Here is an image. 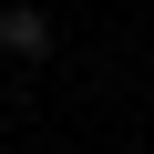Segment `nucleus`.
Returning <instances> with one entry per match:
<instances>
[{
    "mask_svg": "<svg viewBox=\"0 0 154 154\" xmlns=\"http://www.w3.org/2000/svg\"><path fill=\"white\" fill-rule=\"evenodd\" d=\"M0 51L41 62V51H51V11H31V0H11V11H0Z\"/></svg>",
    "mask_w": 154,
    "mask_h": 154,
    "instance_id": "obj_1",
    "label": "nucleus"
}]
</instances>
